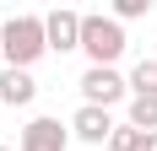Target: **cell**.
I'll use <instances>...</instances> for the list:
<instances>
[{
	"label": "cell",
	"mask_w": 157,
	"mask_h": 151,
	"mask_svg": "<svg viewBox=\"0 0 157 151\" xmlns=\"http://www.w3.org/2000/svg\"><path fill=\"white\" fill-rule=\"evenodd\" d=\"M44 54H49L44 16H11V22H0V60L11 70H33Z\"/></svg>",
	"instance_id": "6da1fadb"
},
{
	"label": "cell",
	"mask_w": 157,
	"mask_h": 151,
	"mask_svg": "<svg viewBox=\"0 0 157 151\" xmlns=\"http://www.w3.org/2000/svg\"><path fill=\"white\" fill-rule=\"evenodd\" d=\"M81 54L92 65H119V54H125V27H119L114 16H103V11L81 16Z\"/></svg>",
	"instance_id": "7a4b0ae2"
},
{
	"label": "cell",
	"mask_w": 157,
	"mask_h": 151,
	"mask_svg": "<svg viewBox=\"0 0 157 151\" xmlns=\"http://www.w3.org/2000/svg\"><path fill=\"white\" fill-rule=\"evenodd\" d=\"M76 87H81V103H87V108L130 103V76H119V65H87Z\"/></svg>",
	"instance_id": "3957f363"
},
{
	"label": "cell",
	"mask_w": 157,
	"mask_h": 151,
	"mask_svg": "<svg viewBox=\"0 0 157 151\" xmlns=\"http://www.w3.org/2000/svg\"><path fill=\"white\" fill-rule=\"evenodd\" d=\"M16 151H71V124L49 119V113H38V119H27V130H22V146Z\"/></svg>",
	"instance_id": "277c9868"
},
{
	"label": "cell",
	"mask_w": 157,
	"mask_h": 151,
	"mask_svg": "<svg viewBox=\"0 0 157 151\" xmlns=\"http://www.w3.org/2000/svg\"><path fill=\"white\" fill-rule=\"evenodd\" d=\"M71 135L87 140V146H109V135H114V113H109V108H87V103H81L76 113H71Z\"/></svg>",
	"instance_id": "5b68a950"
},
{
	"label": "cell",
	"mask_w": 157,
	"mask_h": 151,
	"mask_svg": "<svg viewBox=\"0 0 157 151\" xmlns=\"http://www.w3.org/2000/svg\"><path fill=\"white\" fill-rule=\"evenodd\" d=\"M44 38H49L54 54L81 49V11H49V16H44Z\"/></svg>",
	"instance_id": "8992f818"
},
{
	"label": "cell",
	"mask_w": 157,
	"mask_h": 151,
	"mask_svg": "<svg viewBox=\"0 0 157 151\" xmlns=\"http://www.w3.org/2000/svg\"><path fill=\"white\" fill-rule=\"evenodd\" d=\"M33 97H38V81H33V70H0V103L6 108H27Z\"/></svg>",
	"instance_id": "52a82bcc"
},
{
	"label": "cell",
	"mask_w": 157,
	"mask_h": 151,
	"mask_svg": "<svg viewBox=\"0 0 157 151\" xmlns=\"http://www.w3.org/2000/svg\"><path fill=\"white\" fill-rule=\"evenodd\" d=\"M130 130L157 135V97H130Z\"/></svg>",
	"instance_id": "ba28073f"
},
{
	"label": "cell",
	"mask_w": 157,
	"mask_h": 151,
	"mask_svg": "<svg viewBox=\"0 0 157 151\" xmlns=\"http://www.w3.org/2000/svg\"><path fill=\"white\" fill-rule=\"evenodd\" d=\"M130 97H157V60H136V70H130Z\"/></svg>",
	"instance_id": "9c48e42d"
},
{
	"label": "cell",
	"mask_w": 157,
	"mask_h": 151,
	"mask_svg": "<svg viewBox=\"0 0 157 151\" xmlns=\"http://www.w3.org/2000/svg\"><path fill=\"white\" fill-rule=\"evenodd\" d=\"M141 146V130H130V124H114V135H109V146L103 151H136Z\"/></svg>",
	"instance_id": "30bf717a"
},
{
	"label": "cell",
	"mask_w": 157,
	"mask_h": 151,
	"mask_svg": "<svg viewBox=\"0 0 157 151\" xmlns=\"http://www.w3.org/2000/svg\"><path fill=\"white\" fill-rule=\"evenodd\" d=\"M152 11V0H114V22L125 27V22H136V16H146Z\"/></svg>",
	"instance_id": "8fae6325"
},
{
	"label": "cell",
	"mask_w": 157,
	"mask_h": 151,
	"mask_svg": "<svg viewBox=\"0 0 157 151\" xmlns=\"http://www.w3.org/2000/svg\"><path fill=\"white\" fill-rule=\"evenodd\" d=\"M136 151H157V135H141V146H136Z\"/></svg>",
	"instance_id": "7c38bea8"
},
{
	"label": "cell",
	"mask_w": 157,
	"mask_h": 151,
	"mask_svg": "<svg viewBox=\"0 0 157 151\" xmlns=\"http://www.w3.org/2000/svg\"><path fill=\"white\" fill-rule=\"evenodd\" d=\"M0 70H6V60H0Z\"/></svg>",
	"instance_id": "4fadbf2b"
},
{
	"label": "cell",
	"mask_w": 157,
	"mask_h": 151,
	"mask_svg": "<svg viewBox=\"0 0 157 151\" xmlns=\"http://www.w3.org/2000/svg\"><path fill=\"white\" fill-rule=\"evenodd\" d=\"M0 151H11V146H0Z\"/></svg>",
	"instance_id": "5bb4252c"
}]
</instances>
